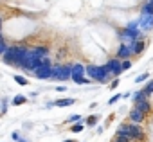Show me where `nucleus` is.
<instances>
[{
    "label": "nucleus",
    "mask_w": 153,
    "mask_h": 142,
    "mask_svg": "<svg viewBox=\"0 0 153 142\" xmlns=\"http://www.w3.org/2000/svg\"><path fill=\"white\" fill-rule=\"evenodd\" d=\"M146 117H148V115H146V113H142L140 110H137L135 106H133V110L130 112V122H135V124H140V122H142V121H144Z\"/></svg>",
    "instance_id": "nucleus-8"
},
{
    "label": "nucleus",
    "mask_w": 153,
    "mask_h": 142,
    "mask_svg": "<svg viewBox=\"0 0 153 142\" xmlns=\"http://www.w3.org/2000/svg\"><path fill=\"white\" fill-rule=\"evenodd\" d=\"M72 81H74L76 85H87V83H88V79H85V78H79V76H74V78H72Z\"/></svg>",
    "instance_id": "nucleus-20"
},
{
    "label": "nucleus",
    "mask_w": 153,
    "mask_h": 142,
    "mask_svg": "<svg viewBox=\"0 0 153 142\" xmlns=\"http://www.w3.org/2000/svg\"><path fill=\"white\" fill-rule=\"evenodd\" d=\"M27 50H29V49H27V47H22V45H9V49H7L6 54L2 56V61L7 63V65L20 67V63L24 61Z\"/></svg>",
    "instance_id": "nucleus-1"
},
{
    "label": "nucleus",
    "mask_w": 153,
    "mask_h": 142,
    "mask_svg": "<svg viewBox=\"0 0 153 142\" xmlns=\"http://www.w3.org/2000/svg\"><path fill=\"white\" fill-rule=\"evenodd\" d=\"M7 49H9V45H7L6 41H0V56H4Z\"/></svg>",
    "instance_id": "nucleus-23"
},
{
    "label": "nucleus",
    "mask_w": 153,
    "mask_h": 142,
    "mask_svg": "<svg viewBox=\"0 0 153 142\" xmlns=\"http://www.w3.org/2000/svg\"><path fill=\"white\" fill-rule=\"evenodd\" d=\"M131 67V61L130 59H123V70H128Z\"/></svg>",
    "instance_id": "nucleus-27"
},
{
    "label": "nucleus",
    "mask_w": 153,
    "mask_h": 142,
    "mask_svg": "<svg viewBox=\"0 0 153 142\" xmlns=\"http://www.w3.org/2000/svg\"><path fill=\"white\" fill-rule=\"evenodd\" d=\"M56 90H58V92H65V90H67V87H56Z\"/></svg>",
    "instance_id": "nucleus-29"
},
{
    "label": "nucleus",
    "mask_w": 153,
    "mask_h": 142,
    "mask_svg": "<svg viewBox=\"0 0 153 142\" xmlns=\"http://www.w3.org/2000/svg\"><path fill=\"white\" fill-rule=\"evenodd\" d=\"M65 142H76V140H65Z\"/></svg>",
    "instance_id": "nucleus-31"
},
{
    "label": "nucleus",
    "mask_w": 153,
    "mask_h": 142,
    "mask_svg": "<svg viewBox=\"0 0 153 142\" xmlns=\"http://www.w3.org/2000/svg\"><path fill=\"white\" fill-rule=\"evenodd\" d=\"M135 108L148 115V113L151 112V101H149V99H146V101H135Z\"/></svg>",
    "instance_id": "nucleus-9"
},
{
    "label": "nucleus",
    "mask_w": 153,
    "mask_h": 142,
    "mask_svg": "<svg viewBox=\"0 0 153 142\" xmlns=\"http://www.w3.org/2000/svg\"><path fill=\"white\" fill-rule=\"evenodd\" d=\"M97 121H99V117H97V115H90V117L87 119V124H88V126H96V124H97Z\"/></svg>",
    "instance_id": "nucleus-21"
},
{
    "label": "nucleus",
    "mask_w": 153,
    "mask_h": 142,
    "mask_svg": "<svg viewBox=\"0 0 153 142\" xmlns=\"http://www.w3.org/2000/svg\"><path fill=\"white\" fill-rule=\"evenodd\" d=\"M142 15H153V2L148 0V2L142 6Z\"/></svg>",
    "instance_id": "nucleus-16"
},
{
    "label": "nucleus",
    "mask_w": 153,
    "mask_h": 142,
    "mask_svg": "<svg viewBox=\"0 0 153 142\" xmlns=\"http://www.w3.org/2000/svg\"><path fill=\"white\" fill-rule=\"evenodd\" d=\"M148 78H149V72H144V74H140V76L135 78V83H142V81H146Z\"/></svg>",
    "instance_id": "nucleus-22"
},
{
    "label": "nucleus",
    "mask_w": 153,
    "mask_h": 142,
    "mask_svg": "<svg viewBox=\"0 0 153 142\" xmlns=\"http://www.w3.org/2000/svg\"><path fill=\"white\" fill-rule=\"evenodd\" d=\"M74 103H76V99H58V101H54V106L65 108V106H72Z\"/></svg>",
    "instance_id": "nucleus-13"
},
{
    "label": "nucleus",
    "mask_w": 153,
    "mask_h": 142,
    "mask_svg": "<svg viewBox=\"0 0 153 142\" xmlns=\"http://www.w3.org/2000/svg\"><path fill=\"white\" fill-rule=\"evenodd\" d=\"M85 129V126L81 124V122H76V124H72V128H70V131H74V133H79V131H83Z\"/></svg>",
    "instance_id": "nucleus-18"
},
{
    "label": "nucleus",
    "mask_w": 153,
    "mask_h": 142,
    "mask_svg": "<svg viewBox=\"0 0 153 142\" xmlns=\"http://www.w3.org/2000/svg\"><path fill=\"white\" fill-rule=\"evenodd\" d=\"M24 103H27V97H25V95H16V97L13 99V104H15V106H20V104H24Z\"/></svg>",
    "instance_id": "nucleus-17"
},
{
    "label": "nucleus",
    "mask_w": 153,
    "mask_h": 142,
    "mask_svg": "<svg viewBox=\"0 0 153 142\" xmlns=\"http://www.w3.org/2000/svg\"><path fill=\"white\" fill-rule=\"evenodd\" d=\"M0 31H2V18H0Z\"/></svg>",
    "instance_id": "nucleus-30"
},
{
    "label": "nucleus",
    "mask_w": 153,
    "mask_h": 142,
    "mask_svg": "<svg viewBox=\"0 0 153 142\" xmlns=\"http://www.w3.org/2000/svg\"><path fill=\"white\" fill-rule=\"evenodd\" d=\"M114 142H133V138H131L130 135H126V133H119V131H117Z\"/></svg>",
    "instance_id": "nucleus-15"
},
{
    "label": "nucleus",
    "mask_w": 153,
    "mask_h": 142,
    "mask_svg": "<svg viewBox=\"0 0 153 142\" xmlns=\"http://www.w3.org/2000/svg\"><path fill=\"white\" fill-rule=\"evenodd\" d=\"M119 133H126V135H130L137 142H144L146 140L144 129L140 128V124H135V122H123L119 126Z\"/></svg>",
    "instance_id": "nucleus-2"
},
{
    "label": "nucleus",
    "mask_w": 153,
    "mask_h": 142,
    "mask_svg": "<svg viewBox=\"0 0 153 142\" xmlns=\"http://www.w3.org/2000/svg\"><path fill=\"white\" fill-rule=\"evenodd\" d=\"M106 68H108L110 76L117 78V76H121V72H123V61L117 59V58H114V59H110V61L106 63Z\"/></svg>",
    "instance_id": "nucleus-6"
},
{
    "label": "nucleus",
    "mask_w": 153,
    "mask_h": 142,
    "mask_svg": "<svg viewBox=\"0 0 153 142\" xmlns=\"http://www.w3.org/2000/svg\"><path fill=\"white\" fill-rule=\"evenodd\" d=\"M117 87H119V79H114V81L110 83V87H108V88H112V90H115Z\"/></svg>",
    "instance_id": "nucleus-28"
},
{
    "label": "nucleus",
    "mask_w": 153,
    "mask_h": 142,
    "mask_svg": "<svg viewBox=\"0 0 153 142\" xmlns=\"http://www.w3.org/2000/svg\"><path fill=\"white\" fill-rule=\"evenodd\" d=\"M144 90H146V92H148V94H149V95H151V94H153V79H151V81H148V83H146V87H144Z\"/></svg>",
    "instance_id": "nucleus-24"
},
{
    "label": "nucleus",
    "mask_w": 153,
    "mask_h": 142,
    "mask_svg": "<svg viewBox=\"0 0 153 142\" xmlns=\"http://www.w3.org/2000/svg\"><path fill=\"white\" fill-rule=\"evenodd\" d=\"M87 74V67H83L81 63H76V65H72V78L74 76H79V78H83ZM70 78V79H72Z\"/></svg>",
    "instance_id": "nucleus-10"
},
{
    "label": "nucleus",
    "mask_w": 153,
    "mask_h": 142,
    "mask_svg": "<svg viewBox=\"0 0 153 142\" xmlns=\"http://www.w3.org/2000/svg\"><path fill=\"white\" fill-rule=\"evenodd\" d=\"M121 97H123V95H121V94H117V95H114V97H112V99H108V104H115V103H117V101H119V99H121Z\"/></svg>",
    "instance_id": "nucleus-25"
},
{
    "label": "nucleus",
    "mask_w": 153,
    "mask_h": 142,
    "mask_svg": "<svg viewBox=\"0 0 153 142\" xmlns=\"http://www.w3.org/2000/svg\"><path fill=\"white\" fill-rule=\"evenodd\" d=\"M31 50H33V52H34V54H36L38 58H43V56H49V49H47V47H33Z\"/></svg>",
    "instance_id": "nucleus-14"
},
{
    "label": "nucleus",
    "mask_w": 153,
    "mask_h": 142,
    "mask_svg": "<svg viewBox=\"0 0 153 142\" xmlns=\"http://www.w3.org/2000/svg\"><path fill=\"white\" fill-rule=\"evenodd\" d=\"M72 78V65H56L52 67V78L54 81H67Z\"/></svg>",
    "instance_id": "nucleus-4"
},
{
    "label": "nucleus",
    "mask_w": 153,
    "mask_h": 142,
    "mask_svg": "<svg viewBox=\"0 0 153 142\" xmlns=\"http://www.w3.org/2000/svg\"><path fill=\"white\" fill-rule=\"evenodd\" d=\"M146 99H149V94H148L144 88L133 94V101H146Z\"/></svg>",
    "instance_id": "nucleus-12"
},
{
    "label": "nucleus",
    "mask_w": 153,
    "mask_h": 142,
    "mask_svg": "<svg viewBox=\"0 0 153 142\" xmlns=\"http://www.w3.org/2000/svg\"><path fill=\"white\" fill-rule=\"evenodd\" d=\"M78 121H79V115H78V113H74V115H70V117H68V121H67V122H72V124H74V122H78Z\"/></svg>",
    "instance_id": "nucleus-26"
},
{
    "label": "nucleus",
    "mask_w": 153,
    "mask_h": 142,
    "mask_svg": "<svg viewBox=\"0 0 153 142\" xmlns=\"http://www.w3.org/2000/svg\"><path fill=\"white\" fill-rule=\"evenodd\" d=\"M15 81H16L18 85H22V87H27V85H29L27 78H24V76H15Z\"/></svg>",
    "instance_id": "nucleus-19"
},
{
    "label": "nucleus",
    "mask_w": 153,
    "mask_h": 142,
    "mask_svg": "<svg viewBox=\"0 0 153 142\" xmlns=\"http://www.w3.org/2000/svg\"><path fill=\"white\" fill-rule=\"evenodd\" d=\"M128 45H130L131 56H133V54H140V52L146 49V41H142V40H133V41H130Z\"/></svg>",
    "instance_id": "nucleus-7"
},
{
    "label": "nucleus",
    "mask_w": 153,
    "mask_h": 142,
    "mask_svg": "<svg viewBox=\"0 0 153 142\" xmlns=\"http://www.w3.org/2000/svg\"><path fill=\"white\" fill-rule=\"evenodd\" d=\"M131 56V50H130V45H121L119 50H117V58H123V59H128Z\"/></svg>",
    "instance_id": "nucleus-11"
},
{
    "label": "nucleus",
    "mask_w": 153,
    "mask_h": 142,
    "mask_svg": "<svg viewBox=\"0 0 153 142\" xmlns=\"http://www.w3.org/2000/svg\"><path fill=\"white\" fill-rule=\"evenodd\" d=\"M87 74L92 81H99V83H106L108 78H110V72H108V68L106 65L103 67H97V65H88L87 67Z\"/></svg>",
    "instance_id": "nucleus-3"
},
{
    "label": "nucleus",
    "mask_w": 153,
    "mask_h": 142,
    "mask_svg": "<svg viewBox=\"0 0 153 142\" xmlns=\"http://www.w3.org/2000/svg\"><path fill=\"white\" fill-rule=\"evenodd\" d=\"M31 74L38 79H51L52 78V65H42V67L34 68Z\"/></svg>",
    "instance_id": "nucleus-5"
}]
</instances>
